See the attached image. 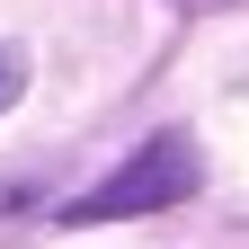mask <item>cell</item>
Masks as SVG:
<instances>
[{"instance_id":"obj_1","label":"cell","mask_w":249,"mask_h":249,"mask_svg":"<svg viewBox=\"0 0 249 249\" xmlns=\"http://www.w3.org/2000/svg\"><path fill=\"white\" fill-rule=\"evenodd\" d=\"M187 187H196V142L187 134H160L151 151H134L107 187H89V196L62 205V223H116V213H151V205H178Z\"/></svg>"},{"instance_id":"obj_2","label":"cell","mask_w":249,"mask_h":249,"mask_svg":"<svg viewBox=\"0 0 249 249\" xmlns=\"http://www.w3.org/2000/svg\"><path fill=\"white\" fill-rule=\"evenodd\" d=\"M18 80H27V62H18L9 45H0V107H9V98H18Z\"/></svg>"}]
</instances>
